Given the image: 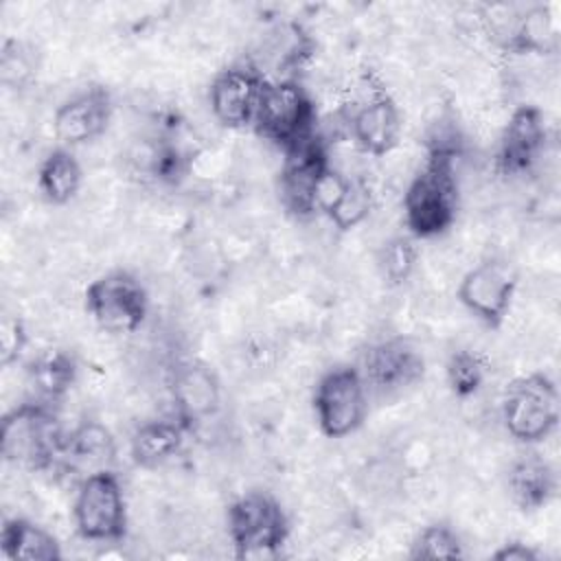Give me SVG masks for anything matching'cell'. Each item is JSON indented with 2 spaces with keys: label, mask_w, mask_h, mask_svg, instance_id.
<instances>
[{
  "label": "cell",
  "mask_w": 561,
  "mask_h": 561,
  "mask_svg": "<svg viewBox=\"0 0 561 561\" xmlns=\"http://www.w3.org/2000/svg\"><path fill=\"white\" fill-rule=\"evenodd\" d=\"M458 149L434 140L403 193V224L414 239H432L451 228L458 213Z\"/></svg>",
  "instance_id": "1"
},
{
  "label": "cell",
  "mask_w": 561,
  "mask_h": 561,
  "mask_svg": "<svg viewBox=\"0 0 561 561\" xmlns=\"http://www.w3.org/2000/svg\"><path fill=\"white\" fill-rule=\"evenodd\" d=\"M66 434L53 405L31 399L2 416L0 451L15 467L48 469L64 460Z\"/></svg>",
  "instance_id": "2"
},
{
  "label": "cell",
  "mask_w": 561,
  "mask_h": 561,
  "mask_svg": "<svg viewBox=\"0 0 561 561\" xmlns=\"http://www.w3.org/2000/svg\"><path fill=\"white\" fill-rule=\"evenodd\" d=\"M228 539L237 559L276 557L289 537V519L267 491H245L228 504Z\"/></svg>",
  "instance_id": "3"
},
{
  "label": "cell",
  "mask_w": 561,
  "mask_h": 561,
  "mask_svg": "<svg viewBox=\"0 0 561 561\" xmlns=\"http://www.w3.org/2000/svg\"><path fill=\"white\" fill-rule=\"evenodd\" d=\"M72 522L81 539L116 543L127 533V500L114 469H99L81 478L72 500Z\"/></svg>",
  "instance_id": "4"
},
{
  "label": "cell",
  "mask_w": 561,
  "mask_h": 561,
  "mask_svg": "<svg viewBox=\"0 0 561 561\" xmlns=\"http://www.w3.org/2000/svg\"><path fill=\"white\" fill-rule=\"evenodd\" d=\"M502 423L524 445L546 440L559 425V390L554 381L543 373L511 381L502 397Z\"/></svg>",
  "instance_id": "5"
},
{
  "label": "cell",
  "mask_w": 561,
  "mask_h": 561,
  "mask_svg": "<svg viewBox=\"0 0 561 561\" xmlns=\"http://www.w3.org/2000/svg\"><path fill=\"white\" fill-rule=\"evenodd\" d=\"M313 414L327 438L355 434L368 414V388L357 366L340 364L320 375L313 388Z\"/></svg>",
  "instance_id": "6"
},
{
  "label": "cell",
  "mask_w": 561,
  "mask_h": 561,
  "mask_svg": "<svg viewBox=\"0 0 561 561\" xmlns=\"http://www.w3.org/2000/svg\"><path fill=\"white\" fill-rule=\"evenodd\" d=\"M252 127L285 151L316 134V105L296 79L267 81Z\"/></svg>",
  "instance_id": "7"
},
{
  "label": "cell",
  "mask_w": 561,
  "mask_h": 561,
  "mask_svg": "<svg viewBox=\"0 0 561 561\" xmlns=\"http://www.w3.org/2000/svg\"><path fill=\"white\" fill-rule=\"evenodd\" d=\"M83 302L94 324L112 335L136 333L149 313V294L145 285L125 270H114L94 278L85 287Z\"/></svg>",
  "instance_id": "8"
},
{
  "label": "cell",
  "mask_w": 561,
  "mask_h": 561,
  "mask_svg": "<svg viewBox=\"0 0 561 561\" xmlns=\"http://www.w3.org/2000/svg\"><path fill=\"white\" fill-rule=\"evenodd\" d=\"M517 272L504 259H484L467 270L458 283L460 305L484 327L497 329L511 311Z\"/></svg>",
  "instance_id": "9"
},
{
  "label": "cell",
  "mask_w": 561,
  "mask_h": 561,
  "mask_svg": "<svg viewBox=\"0 0 561 561\" xmlns=\"http://www.w3.org/2000/svg\"><path fill=\"white\" fill-rule=\"evenodd\" d=\"M283 167L278 173V197L287 213L296 217H311L318 213L316 193L322 175L331 169L324 142L311 134L283 151Z\"/></svg>",
  "instance_id": "10"
},
{
  "label": "cell",
  "mask_w": 561,
  "mask_h": 561,
  "mask_svg": "<svg viewBox=\"0 0 561 561\" xmlns=\"http://www.w3.org/2000/svg\"><path fill=\"white\" fill-rule=\"evenodd\" d=\"M359 373L368 394L390 397L412 388L423 377L425 359L408 337H388L364 353Z\"/></svg>",
  "instance_id": "11"
},
{
  "label": "cell",
  "mask_w": 561,
  "mask_h": 561,
  "mask_svg": "<svg viewBox=\"0 0 561 561\" xmlns=\"http://www.w3.org/2000/svg\"><path fill=\"white\" fill-rule=\"evenodd\" d=\"M265 83V77L250 64L224 68L208 90L213 116L228 129L252 127Z\"/></svg>",
  "instance_id": "12"
},
{
  "label": "cell",
  "mask_w": 561,
  "mask_h": 561,
  "mask_svg": "<svg viewBox=\"0 0 561 561\" xmlns=\"http://www.w3.org/2000/svg\"><path fill=\"white\" fill-rule=\"evenodd\" d=\"M112 121V96L101 85H90L66 99L53 114V134L59 147H79L105 134Z\"/></svg>",
  "instance_id": "13"
},
{
  "label": "cell",
  "mask_w": 561,
  "mask_h": 561,
  "mask_svg": "<svg viewBox=\"0 0 561 561\" xmlns=\"http://www.w3.org/2000/svg\"><path fill=\"white\" fill-rule=\"evenodd\" d=\"M546 145V121L539 107L519 105L508 116L497 153L495 167L504 178H517L528 173L541 158Z\"/></svg>",
  "instance_id": "14"
},
{
  "label": "cell",
  "mask_w": 561,
  "mask_h": 561,
  "mask_svg": "<svg viewBox=\"0 0 561 561\" xmlns=\"http://www.w3.org/2000/svg\"><path fill=\"white\" fill-rule=\"evenodd\" d=\"M173 414L191 430L210 419L221 403V386L213 368L188 359L173 368L171 375Z\"/></svg>",
  "instance_id": "15"
},
{
  "label": "cell",
  "mask_w": 561,
  "mask_h": 561,
  "mask_svg": "<svg viewBox=\"0 0 561 561\" xmlns=\"http://www.w3.org/2000/svg\"><path fill=\"white\" fill-rule=\"evenodd\" d=\"M348 125L359 151L375 158L390 153L401 136V114L388 94H375L359 105Z\"/></svg>",
  "instance_id": "16"
},
{
  "label": "cell",
  "mask_w": 561,
  "mask_h": 561,
  "mask_svg": "<svg viewBox=\"0 0 561 561\" xmlns=\"http://www.w3.org/2000/svg\"><path fill=\"white\" fill-rule=\"evenodd\" d=\"M191 432L175 414L145 421L129 438V458L142 469H158L182 451Z\"/></svg>",
  "instance_id": "17"
},
{
  "label": "cell",
  "mask_w": 561,
  "mask_h": 561,
  "mask_svg": "<svg viewBox=\"0 0 561 561\" xmlns=\"http://www.w3.org/2000/svg\"><path fill=\"white\" fill-rule=\"evenodd\" d=\"M77 359L64 348H46L37 353L26 368V379L33 390V399L42 403L61 401L77 381Z\"/></svg>",
  "instance_id": "18"
},
{
  "label": "cell",
  "mask_w": 561,
  "mask_h": 561,
  "mask_svg": "<svg viewBox=\"0 0 561 561\" xmlns=\"http://www.w3.org/2000/svg\"><path fill=\"white\" fill-rule=\"evenodd\" d=\"M506 486L511 500L522 511H539L557 493V473L543 458L528 454L511 465Z\"/></svg>",
  "instance_id": "19"
},
{
  "label": "cell",
  "mask_w": 561,
  "mask_h": 561,
  "mask_svg": "<svg viewBox=\"0 0 561 561\" xmlns=\"http://www.w3.org/2000/svg\"><path fill=\"white\" fill-rule=\"evenodd\" d=\"M0 552L9 561H59L61 548L53 533L39 524L11 517L0 528Z\"/></svg>",
  "instance_id": "20"
},
{
  "label": "cell",
  "mask_w": 561,
  "mask_h": 561,
  "mask_svg": "<svg viewBox=\"0 0 561 561\" xmlns=\"http://www.w3.org/2000/svg\"><path fill=\"white\" fill-rule=\"evenodd\" d=\"M83 169L68 147H55L44 156L37 169V188L48 204L64 206L79 193Z\"/></svg>",
  "instance_id": "21"
},
{
  "label": "cell",
  "mask_w": 561,
  "mask_h": 561,
  "mask_svg": "<svg viewBox=\"0 0 561 561\" xmlns=\"http://www.w3.org/2000/svg\"><path fill=\"white\" fill-rule=\"evenodd\" d=\"M116 445L110 430L96 421H85L66 434L64 460L68 467H90L92 471L110 469Z\"/></svg>",
  "instance_id": "22"
},
{
  "label": "cell",
  "mask_w": 561,
  "mask_h": 561,
  "mask_svg": "<svg viewBox=\"0 0 561 561\" xmlns=\"http://www.w3.org/2000/svg\"><path fill=\"white\" fill-rule=\"evenodd\" d=\"M557 39V31L546 7L526 11L506 39V48L515 53H546Z\"/></svg>",
  "instance_id": "23"
},
{
  "label": "cell",
  "mask_w": 561,
  "mask_h": 561,
  "mask_svg": "<svg viewBox=\"0 0 561 561\" xmlns=\"http://www.w3.org/2000/svg\"><path fill=\"white\" fill-rule=\"evenodd\" d=\"M373 210V191L364 180L348 178L342 195L335 199V204L329 208L327 217L329 221L340 230L348 232L364 224Z\"/></svg>",
  "instance_id": "24"
},
{
  "label": "cell",
  "mask_w": 561,
  "mask_h": 561,
  "mask_svg": "<svg viewBox=\"0 0 561 561\" xmlns=\"http://www.w3.org/2000/svg\"><path fill=\"white\" fill-rule=\"evenodd\" d=\"M462 541L458 533L447 524H430L412 541L410 559L438 561V559H462Z\"/></svg>",
  "instance_id": "25"
},
{
  "label": "cell",
  "mask_w": 561,
  "mask_h": 561,
  "mask_svg": "<svg viewBox=\"0 0 561 561\" xmlns=\"http://www.w3.org/2000/svg\"><path fill=\"white\" fill-rule=\"evenodd\" d=\"M445 375H447L449 390L458 399H467V397H473L482 388V383H484V364H482L480 355H476L473 351L460 348V351H454L449 355L447 366H445Z\"/></svg>",
  "instance_id": "26"
},
{
  "label": "cell",
  "mask_w": 561,
  "mask_h": 561,
  "mask_svg": "<svg viewBox=\"0 0 561 561\" xmlns=\"http://www.w3.org/2000/svg\"><path fill=\"white\" fill-rule=\"evenodd\" d=\"M416 259H419V252L414 245V237L397 234L388 239L379 252V265H381L383 278L390 285L405 283L416 267Z\"/></svg>",
  "instance_id": "27"
},
{
  "label": "cell",
  "mask_w": 561,
  "mask_h": 561,
  "mask_svg": "<svg viewBox=\"0 0 561 561\" xmlns=\"http://www.w3.org/2000/svg\"><path fill=\"white\" fill-rule=\"evenodd\" d=\"M145 169H147V173L153 180L173 184V182H178L186 173V158H184V153L175 145H171L167 140H158L149 149Z\"/></svg>",
  "instance_id": "28"
},
{
  "label": "cell",
  "mask_w": 561,
  "mask_h": 561,
  "mask_svg": "<svg viewBox=\"0 0 561 561\" xmlns=\"http://www.w3.org/2000/svg\"><path fill=\"white\" fill-rule=\"evenodd\" d=\"M28 344L26 324L20 316L7 313L0 324V364L7 368L15 364Z\"/></svg>",
  "instance_id": "29"
},
{
  "label": "cell",
  "mask_w": 561,
  "mask_h": 561,
  "mask_svg": "<svg viewBox=\"0 0 561 561\" xmlns=\"http://www.w3.org/2000/svg\"><path fill=\"white\" fill-rule=\"evenodd\" d=\"M491 557L495 561H537L539 552L528 543L508 541V543H502Z\"/></svg>",
  "instance_id": "30"
}]
</instances>
